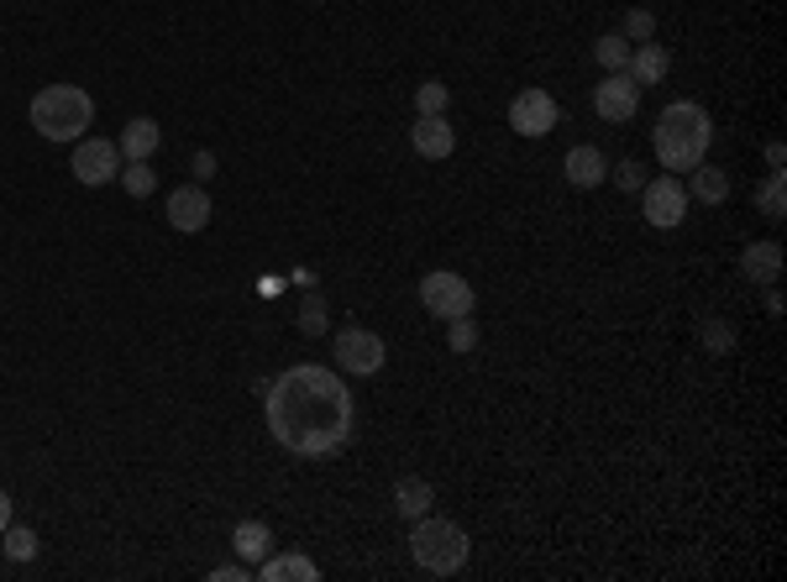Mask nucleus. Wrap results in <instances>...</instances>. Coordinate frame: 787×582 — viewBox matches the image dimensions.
<instances>
[{
  "label": "nucleus",
  "instance_id": "obj_1",
  "mask_svg": "<svg viewBox=\"0 0 787 582\" xmlns=\"http://www.w3.org/2000/svg\"><path fill=\"white\" fill-rule=\"evenodd\" d=\"M352 388L321 362H295L268 383V431L295 457H336L352 441Z\"/></svg>",
  "mask_w": 787,
  "mask_h": 582
},
{
  "label": "nucleus",
  "instance_id": "obj_2",
  "mask_svg": "<svg viewBox=\"0 0 787 582\" xmlns=\"http://www.w3.org/2000/svg\"><path fill=\"white\" fill-rule=\"evenodd\" d=\"M709 143H714V121H709V111L698 100H672L657 116V132H651L657 163L666 174H694L698 163L709 158Z\"/></svg>",
  "mask_w": 787,
  "mask_h": 582
},
{
  "label": "nucleus",
  "instance_id": "obj_3",
  "mask_svg": "<svg viewBox=\"0 0 787 582\" xmlns=\"http://www.w3.org/2000/svg\"><path fill=\"white\" fill-rule=\"evenodd\" d=\"M467 552H473V541H467V530L457 520H436V515L410 520V556H415V567L430 572V578L462 572V567H467Z\"/></svg>",
  "mask_w": 787,
  "mask_h": 582
},
{
  "label": "nucleus",
  "instance_id": "obj_4",
  "mask_svg": "<svg viewBox=\"0 0 787 582\" xmlns=\"http://www.w3.org/2000/svg\"><path fill=\"white\" fill-rule=\"evenodd\" d=\"M27 116L48 143H74V137H85V126L95 121V100L79 85H48L32 95Z\"/></svg>",
  "mask_w": 787,
  "mask_h": 582
},
{
  "label": "nucleus",
  "instance_id": "obj_5",
  "mask_svg": "<svg viewBox=\"0 0 787 582\" xmlns=\"http://www.w3.org/2000/svg\"><path fill=\"white\" fill-rule=\"evenodd\" d=\"M473 284L462 278V273H447V268H436V273H425L421 278V305L430 315H441V321H462V315H473Z\"/></svg>",
  "mask_w": 787,
  "mask_h": 582
},
{
  "label": "nucleus",
  "instance_id": "obj_6",
  "mask_svg": "<svg viewBox=\"0 0 787 582\" xmlns=\"http://www.w3.org/2000/svg\"><path fill=\"white\" fill-rule=\"evenodd\" d=\"M332 342H336V368H341V373H352V379H373V373L384 368V357H389L384 336H373V331H363V325L336 331Z\"/></svg>",
  "mask_w": 787,
  "mask_h": 582
},
{
  "label": "nucleus",
  "instance_id": "obj_7",
  "mask_svg": "<svg viewBox=\"0 0 787 582\" xmlns=\"http://www.w3.org/2000/svg\"><path fill=\"white\" fill-rule=\"evenodd\" d=\"M640 210H646V221H651L657 232H672V226H683V215H688V189L677 184V174L646 178Z\"/></svg>",
  "mask_w": 787,
  "mask_h": 582
},
{
  "label": "nucleus",
  "instance_id": "obj_8",
  "mask_svg": "<svg viewBox=\"0 0 787 582\" xmlns=\"http://www.w3.org/2000/svg\"><path fill=\"white\" fill-rule=\"evenodd\" d=\"M68 169H74V178H79V184H111V178L122 174V147L116 143H105V137H85V143L74 147V163H68Z\"/></svg>",
  "mask_w": 787,
  "mask_h": 582
},
{
  "label": "nucleus",
  "instance_id": "obj_9",
  "mask_svg": "<svg viewBox=\"0 0 787 582\" xmlns=\"http://www.w3.org/2000/svg\"><path fill=\"white\" fill-rule=\"evenodd\" d=\"M510 126H515L520 137H546L557 126V100L546 89H520L515 100H510Z\"/></svg>",
  "mask_w": 787,
  "mask_h": 582
},
{
  "label": "nucleus",
  "instance_id": "obj_10",
  "mask_svg": "<svg viewBox=\"0 0 787 582\" xmlns=\"http://www.w3.org/2000/svg\"><path fill=\"white\" fill-rule=\"evenodd\" d=\"M594 111L604 121H630L640 111V85L630 74H609L604 85L594 89Z\"/></svg>",
  "mask_w": 787,
  "mask_h": 582
},
{
  "label": "nucleus",
  "instance_id": "obj_11",
  "mask_svg": "<svg viewBox=\"0 0 787 582\" xmlns=\"http://www.w3.org/2000/svg\"><path fill=\"white\" fill-rule=\"evenodd\" d=\"M168 226H174V232H205V226H211V195L195 189V184L174 189V195H168Z\"/></svg>",
  "mask_w": 787,
  "mask_h": 582
},
{
  "label": "nucleus",
  "instance_id": "obj_12",
  "mask_svg": "<svg viewBox=\"0 0 787 582\" xmlns=\"http://www.w3.org/2000/svg\"><path fill=\"white\" fill-rule=\"evenodd\" d=\"M410 147L421 152V158H452L457 147V132L447 116H421L415 126H410Z\"/></svg>",
  "mask_w": 787,
  "mask_h": 582
},
{
  "label": "nucleus",
  "instance_id": "obj_13",
  "mask_svg": "<svg viewBox=\"0 0 787 582\" xmlns=\"http://www.w3.org/2000/svg\"><path fill=\"white\" fill-rule=\"evenodd\" d=\"M562 169H567V184H573V189H594V184H604L609 178V163H604L599 147H573Z\"/></svg>",
  "mask_w": 787,
  "mask_h": 582
},
{
  "label": "nucleus",
  "instance_id": "obj_14",
  "mask_svg": "<svg viewBox=\"0 0 787 582\" xmlns=\"http://www.w3.org/2000/svg\"><path fill=\"white\" fill-rule=\"evenodd\" d=\"M252 572H258V578L263 582H289V578H300V582H315L321 578V567H315V561H310V556H263V561H258V567H252Z\"/></svg>",
  "mask_w": 787,
  "mask_h": 582
},
{
  "label": "nucleus",
  "instance_id": "obj_15",
  "mask_svg": "<svg viewBox=\"0 0 787 582\" xmlns=\"http://www.w3.org/2000/svg\"><path fill=\"white\" fill-rule=\"evenodd\" d=\"M158 143H163V132H158V121L152 116H137V121H126V132H122V152H126V163H148L152 152H158Z\"/></svg>",
  "mask_w": 787,
  "mask_h": 582
},
{
  "label": "nucleus",
  "instance_id": "obj_16",
  "mask_svg": "<svg viewBox=\"0 0 787 582\" xmlns=\"http://www.w3.org/2000/svg\"><path fill=\"white\" fill-rule=\"evenodd\" d=\"M666 69H672V59H666L662 42H640L636 53H630V69H625V74H630V79L646 89V85H662Z\"/></svg>",
  "mask_w": 787,
  "mask_h": 582
},
{
  "label": "nucleus",
  "instance_id": "obj_17",
  "mask_svg": "<svg viewBox=\"0 0 787 582\" xmlns=\"http://www.w3.org/2000/svg\"><path fill=\"white\" fill-rule=\"evenodd\" d=\"M232 552L242 556L247 567H258V561L273 552V530L263 520H242L237 530H232Z\"/></svg>",
  "mask_w": 787,
  "mask_h": 582
},
{
  "label": "nucleus",
  "instance_id": "obj_18",
  "mask_svg": "<svg viewBox=\"0 0 787 582\" xmlns=\"http://www.w3.org/2000/svg\"><path fill=\"white\" fill-rule=\"evenodd\" d=\"M430 504H436V488H430L425 478H399V483H393V509H399L404 520L430 515Z\"/></svg>",
  "mask_w": 787,
  "mask_h": 582
},
{
  "label": "nucleus",
  "instance_id": "obj_19",
  "mask_svg": "<svg viewBox=\"0 0 787 582\" xmlns=\"http://www.w3.org/2000/svg\"><path fill=\"white\" fill-rule=\"evenodd\" d=\"M740 268H746V278L777 284V273H783V247H777V242H751L746 258H740Z\"/></svg>",
  "mask_w": 787,
  "mask_h": 582
},
{
  "label": "nucleus",
  "instance_id": "obj_20",
  "mask_svg": "<svg viewBox=\"0 0 787 582\" xmlns=\"http://www.w3.org/2000/svg\"><path fill=\"white\" fill-rule=\"evenodd\" d=\"M694 195H698L703 205H720V200L729 195V174H725V169H709V163H698V169H694Z\"/></svg>",
  "mask_w": 787,
  "mask_h": 582
},
{
  "label": "nucleus",
  "instance_id": "obj_21",
  "mask_svg": "<svg viewBox=\"0 0 787 582\" xmlns=\"http://www.w3.org/2000/svg\"><path fill=\"white\" fill-rule=\"evenodd\" d=\"M757 210H761V215H772V221H783V215H787V178H783V169H772V178L757 189Z\"/></svg>",
  "mask_w": 787,
  "mask_h": 582
},
{
  "label": "nucleus",
  "instance_id": "obj_22",
  "mask_svg": "<svg viewBox=\"0 0 787 582\" xmlns=\"http://www.w3.org/2000/svg\"><path fill=\"white\" fill-rule=\"evenodd\" d=\"M594 59L604 63L609 74H625V69H630V42H625V37H599V42H594Z\"/></svg>",
  "mask_w": 787,
  "mask_h": 582
},
{
  "label": "nucleus",
  "instance_id": "obj_23",
  "mask_svg": "<svg viewBox=\"0 0 787 582\" xmlns=\"http://www.w3.org/2000/svg\"><path fill=\"white\" fill-rule=\"evenodd\" d=\"M0 546H5L11 561H32V556H37V535H32L27 524H5V530H0Z\"/></svg>",
  "mask_w": 787,
  "mask_h": 582
},
{
  "label": "nucleus",
  "instance_id": "obj_24",
  "mask_svg": "<svg viewBox=\"0 0 787 582\" xmlns=\"http://www.w3.org/2000/svg\"><path fill=\"white\" fill-rule=\"evenodd\" d=\"M447 100H452V95H447V85H436V79H425V85L415 89V111H421V116H447Z\"/></svg>",
  "mask_w": 787,
  "mask_h": 582
},
{
  "label": "nucleus",
  "instance_id": "obj_25",
  "mask_svg": "<svg viewBox=\"0 0 787 582\" xmlns=\"http://www.w3.org/2000/svg\"><path fill=\"white\" fill-rule=\"evenodd\" d=\"M126 178V195H137V200H148L152 189H158V174H152L148 163H132V169H122Z\"/></svg>",
  "mask_w": 787,
  "mask_h": 582
},
{
  "label": "nucleus",
  "instance_id": "obj_26",
  "mask_svg": "<svg viewBox=\"0 0 787 582\" xmlns=\"http://www.w3.org/2000/svg\"><path fill=\"white\" fill-rule=\"evenodd\" d=\"M300 331H304V336H326V299H321V294H310V299H304Z\"/></svg>",
  "mask_w": 787,
  "mask_h": 582
},
{
  "label": "nucleus",
  "instance_id": "obj_27",
  "mask_svg": "<svg viewBox=\"0 0 787 582\" xmlns=\"http://www.w3.org/2000/svg\"><path fill=\"white\" fill-rule=\"evenodd\" d=\"M447 347H452V351H473V347H478V325H473V315L452 321V331H447Z\"/></svg>",
  "mask_w": 787,
  "mask_h": 582
},
{
  "label": "nucleus",
  "instance_id": "obj_28",
  "mask_svg": "<svg viewBox=\"0 0 787 582\" xmlns=\"http://www.w3.org/2000/svg\"><path fill=\"white\" fill-rule=\"evenodd\" d=\"M614 184L630 195V189H646V169H640L636 158H625V163H614Z\"/></svg>",
  "mask_w": 787,
  "mask_h": 582
},
{
  "label": "nucleus",
  "instance_id": "obj_29",
  "mask_svg": "<svg viewBox=\"0 0 787 582\" xmlns=\"http://www.w3.org/2000/svg\"><path fill=\"white\" fill-rule=\"evenodd\" d=\"M651 32H657V16H651V11H630V16H625V37L651 42Z\"/></svg>",
  "mask_w": 787,
  "mask_h": 582
},
{
  "label": "nucleus",
  "instance_id": "obj_30",
  "mask_svg": "<svg viewBox=\"0 0 787 582\" xmlns=\"http://www.w3.org/2000/svg\"><path fill=\"white\" fill-rule=\"evenodd\" d=\"M211 582H252V567H247V561H237V567H215Z\"/></svg>",
  "mask_w": 787,
  "mask_h": 582
},
{
  "label": "nucleus",
  "instance_id": "obj_31",
  "mask_svg": "<svg viewBox=\"0 0 787 582\" xmlns=\"http://www.w3.org/2000/svg\"><path fill=\"white\" fill-rule=\"evenodd\" d=\"M709 351H729V325H709Z\"/></svg>",
  "mask_w": 787,
  "mask_h": 582
},
{
  "label": "nucleus",
  "instance_id": "obj_32",
  "mask_svg": "<svg viewBox=\"0 0 787 582\" xmlns=\"http://www.w3.org/2000/svg\"><path fill=\"white\" fill-rule=\"evenodd\" d=\"M189 174H195V178H211V174H215V158H211V152H195V169H189Z\"/></svg>",
  "mask_w": 787,
  "mask_h": 582
},
{
  "label": "nucleus",
  "instance_id": "obj_33",
  "mask_svg": "<svg viewBox=\"0 0 787 582\" xmlns=\"http://www.w3.org/2000/svg\"><path fill=\"white\" fill-rule=\"evenodd\" d=\"M766 163H772V169H783V163H787V147H783V143H766Z\"/></svg>",
  "mask_w": 787,
  "mask_h": 582
},
{
  "label": "nucleus",
  "instance_id": "obj_34",
  "mask_svg": "<svg viewBox=\"0 0 787 582\" xmlns=\"http://www.w3.org/2000/svg\"><path fill=\"white\" fill-rule=\"evenodd\" d=\"M5 524H11V498L0 494V530H5Z\"/></svg>",
  "mask_w": 787,
  "mask_h": 582
}]
</instances>
